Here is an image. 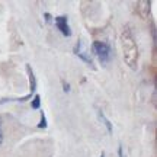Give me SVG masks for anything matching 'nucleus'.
<instances>
[{
    "mask_svg": "<svg viewBox=\"0 0 157 157\" xmlns=\"http://www.w3.org/2000/svg\"><path fill=\"white\" fill-rule=\"evenodd\" d=\"M121 45H122L124 58H125L127 64L134 68L137 66V61H138V48H137L135 39L132 34L128 31V28H125V31L121 35Z\"/></svg>",
    "mask_w": 157,
    "mask_h": 157,
    "instance_id": "obj_1",
    "label": "nucleus"
},
{
    "mask_svg": "<svg viewBox=\"0 0 157 157\" xmlns=\"http://www.w3.org/2000/svg\"><path fill=\"white\" fill-rule=\"evenodd\" d=\"M93 51H95V54L99 58H101V61H106L108 57H109V52H111V48H109V45L105 44V42H101V41H96L93 42Z\"/></svg>",
    "mask_w": 157,
    "mask_h": 157,
    "instance_id": "obj_2",
    "label": "nucleus"
},
{
    "mask_svg": "<svg viewBox=\"0 0 157 157\" xmlns=\"http://www.w3.org/2000/svg\"><path fill=\"white\" fill-rule=\"evenodd\" d=\"M56 25L57 28L61 31L63 34L66 36H70L71 35V31H70V26H68V22H67V17L66 16H58L56 19Z\"/></svg>",
    "mask_w": 157,
    "mask_h": 157,
    "instance_id": "obj_3",
    "label": "nucleus"
},
{
    "mask_svg": "<svg viewBox=\"0 0 157 157\" xmlns=\"http://www.w3.org/2000/svg\"><path fill=\"white\" fill-rule=\"evenodd\" d=\"M137 6H140V7H137V12L143 19L150 15V2H138Z\"/></svg>",
    "mask_w": 157,
    "mask_h": 157,
    "instance_id": "obj_4",
    "label": "nucleus"
},
{
    "mask_svg": "<svg viewBox=\"0 0 157 157\" xmlns=\"http://www.w3.org/2000/svg\"><path fill=\"white\" fill-rule=\"evenodd\" d=\"M28 73H29V78H31V90L34 92L36 84H35V77H34V73H32V68L29 67V66H28Z\"/></svg>",
    "mask_w": 157,
    "mask_h": 157,
    "instance_id": "obj_5",
    "label": "nucleus"
},
{
    "mask_svg": "<svg viewBox=\"0 0 157 157\" xmlns=\"http://www.w3.org/2000/svg\"><path fill=\"white\" fill-rule=\"evenodd\" d=\"M99 115H101V118H102V121H103V122H105V125H106V128L109 129V132H111V131H112V125H111V122H109V121H108L106 118L103 117V113L102 112H99Z\"/></svg>",
    "mask_w": 157,
    "mask_h": 157,
    "instance_id": "obj_6",
    "label": "nucleus"
},
{
    "mask_svg": "<svg viewBox=\"0 0 157 157\" xmlns=\"http://www.w3.org/2000/svg\"><path fill=\"white\" fill-rule=\"evenodd\" d=\"M39 103H41V98H39V96H35L34 102H32V108H34V109H36V108L39 106Z\"/></svg>",
    "mask_w": 157,
    "mask_h": 157,
    "instance_id": "obj_7",
    "label": "nucleus"
},
{
    "mask_svg": "<svg viewBox=\"0 0 157 157\" xmlns=\"http://www.w3.org/2000/svg\"><path fill=\"white\" fill-rule=\"evenodd\" d=\"M118 154H119V157H125L124 156V150H122V147L119 146V150H118Z\"/></svg>",
    "mask_w": 157,
    "mask_h": 157,
    "instance_id": "obj_8",
    "label": "nucleus"
},
{
    "mask_svg": "<svg viewBox=\"0 0 157 157\" xmlns=\"http://www.w3.org/2000/svg\"><path fill=\"white\" fill-rule=\"evenodd\" d=\"M2 141H3V132H2V129H0V144H2Z\"/></svg>",
    "mask_w": 157,
    "mask_h": 157,
    "instance_id": "obj_9",
    "label": "nucleus"
},
{
    "mask_svg": "<svg viewBox=\"0 0 157 157\" xmlns=\"http://www.w3.org/2000/svg\"><path fill=\"white\" fill-rule=\"evenodd\" d=\"M101 157H103V154H102V156H101Z\"/></svg>",
    "mask_w": 157,
    "mask_h": 157,
    "instance_id": "obj_10",
    "label": "nucleus"
}]
</instances>
